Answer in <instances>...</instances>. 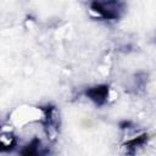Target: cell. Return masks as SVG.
<instances>
[{"label":"cell","instance_id":"obj_1","mask_svg":"<svg viewBox=\"0 0 156 156\" xmlns=\"http://www.w3.org/2000/svg\"><path fill=\"white\" fill-rule=\"evenodd\" d=\"M90 10L101 20H117L124 10V2L121 1H94Z\"/></svg>","mask_w":156,"mask_h":156},{"label":"cell","instance_id":"obj_2","mask_svg":"<svg viewBox=\"0 0 156 156\" xmlns=\"http://www.w3.org/2000/svg\"><path fill=\"white\" fill-rule=\"evenodd\" d=\"M85 95L96 106H102V105L106 104L107 98H108V85L100 84V85H95V87L88 88L87 91H85Z\"/></svg>","mask_w":156,"mask_h":156},{"label":"cell","instance_id":"obj_3","mask_svg":"<svg viewBox=\"0 0 156 156\" xmlns=\"http://www.w3.org/2000/svg\"><path fill=\"white\" fill-rule=\"evenodd\" d=\"M48 150L41 147V143L38 138L32 139L30 143H28L21 151L20 156H45Z\"/></svg>","mask_w":156,"mask_h":156},{"label":"cell","instance_id":"obj_4","mask_svg":"<svg viewBox=\"0 0 156 156\" xmlns=\"http://www.w3.org/2000/svg\"><path fill=\"white\" fill-rule=\"evenodd\" d=\"M146 140H147V134H141V135H138V136H134V138L129 139L127 143H124L126 152L128 155H134L136 149L139 146H141Z\"/></svg>","mask_w":156,"mask_h":156},{"label":"cell","instance_id":"obj_5","mask_svg":"<svg viewBox=\"0 0 156 156\" xmlns=\"http://www.w3.org/2000/svg\"><path fill=\"white\" fill-rule=\"evenodd\" d=\"M0 144H1L2 151H12L15 149V146L17 145V139L12 133L2 132L1 136H0Z\"/></svg>","mask_w":156,"mask_h":156}]
</instances>
